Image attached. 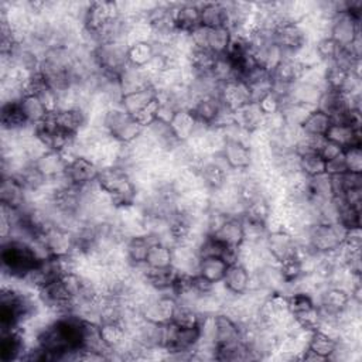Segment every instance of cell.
<instances>
[{"label": "cell", "mask_w": 362, "mask_h": 362, "mask_svg": "<svg viewBox=\"0 0 362 362\" xmlns=\"http://www.w3.org/2000/svg\"><path fill=\"white\" fill-rule=\"evenodd\" d=\"M0 259L3 273L16 280H23L42 260L33 243L14 238L3 240Z\"/></svg>", "instance_id": "1"}, {"label": "cell", "mask_w": 362, "mask_h": 362, "mask_svg": "<svg viewBox=\"0 0 362 362\" xmlns=\"http://www.w3.org/2000/svg\"><path fill=\"white\" fill-rule=\"evenodd\" d=\"M225 106L218 96H202L194 100L189 110L195 119L208 127H214L221 117Z\"/></svg>", "instance_id": "15"}, {"label": "cell", "mask_w": 362, "mask_h": 362, "mask_svg": "<svg viewBox=\"0 0 362 362\" xmlns=\"http://www.w3.org/2000/svg\"><path fill=\"white\" fill-rule=\"evenodd\" d=\"M199 320L201 314L194 307L177 301V307L174 310L171 322H174L178 327H197L199 325Z\"/></svg>", "instance_id": "43"}, {"label": "cell", "mask_w": 362, "mask_h": 362, "mask_svg": "<svg viewBox=\"0 0 362 362\" xmlns=\"http://www.w3.org/2000/svg\"><path fill=\"white\" fill-rule=\"evenodd\" d=\"M296 246H297V240L294 235H291L284 229L267 232L264 238V247L277 264L284 259H287L288 256L294 255Z\"/></svg>", "instance_id": "11"}, {"label": "cell", "mask_w": 362, "mask_h": 362, "mask_svg": "<svg viewBox=\"0 0 362 362\" xmlns=\"http://www.w3.org/2000/svg\"><path fill=\"white\" fill-rule=\"evenodd\" d=\"M232 119H233V124L236 127H239L247 133H253V132L262 129L264 115L262 113V110L259 109L256 102H250V103L239 107L238 110L232 112Z\"/></svg>", "instance_id": "24"}, {"label": "cell", "mask_w": 362, "mask_h": 362, "mask_svg": "<svg viewBox=\"0 0 362 362\" xmlns=\"http://www.w3.org/2000/svg\"><path fill=\"white\" fill-rule=\"evenodd\" d=\"M100 126L105 127L112 139L122 144L136 141L144 132V127L137 122V119L124 112L119 105L110 106L102 115Z\"/></svg>", "instance_id": "3"}, {"label": "cell", "mask_w": 362, "mask_h": 362, "mask_svg": "<svg viewBox=\"0 0 362 362\" xmlns=\"http://www.w3.org/2000/svg\"><path fill=\"white\" fill-rule=\"evenodd\" d=\"M221 156L229 170L245 171L253 164V150L250 144L235 137H226Z\"/></svg>", "instance_id": "9"}, {"label": "cell", "mask_w": 362, "mask_h": 362, "mask_svg": "<svg viewBox=\"0 0 362 362\" xmlns=\"http://www.w3.org/2000/svg\"><path fill=\"white\" fill-rule=\"evenodd\" d=\"M346 170L349 173L362 174V150L361 147H348L342 151Z\"/></svg>", "instance_id": "47"}, {"label": "cell", "mask_w": 362, "mask_h": 362, "mask_svg": "<svg viewBox=\"0 0 362 362\" xmlns=\"http://www.w3.org/2000/svg\"><path fill=\"white\" fill-rule=\"evenodd\" d=\"M232 40V33L228 27H216L208 30L206 48L215 55H223L228 51V47Z\"/></svg>", "instance_id": "41"}, {"label": "cell", "mask_w": 362, "mask_h": 362, "mask_svg": "<svg viewBox=\"0 0 362 362\" xmlns=\"http://www.w3.org/2000/svg\"><path fill=\"white\" fill-rule=\"evenodd\" d=\"M201 25L208 28L226 27L228 4L226 3H199Z\"/></svg>", "instance_id": "34"}, {"label": "cell", "mask_w": 362, "mask_h": 362, "mask_svg": "<svg viewBox=\"0 0 362 362\" xmlns=\"http://www.w3.org/2000/svg\"><path fill=\"white\" fill-rule=\"evenodd\" d=\"M170 126L177 140L181 143H185L189 139H192V136L195 134L199 126V122L195 119V116L189 109H181V110H177L173 120L170 122Z\"/></svg>", "instance_id": "29"}, {"label": "cell", "mask_w": 362, "mask_h": 362, "mask_svg": "<svg viewBox=\"0 0 362 362\" xmlns=\"http://www.w3.org/2000/svg\"><path fill=\"white\" fill-rule=\"evenodd\" d=\"M318 308L322 313L331 315H339L351 303V294L348 290L338 286H327L318 294Z\"/></svg>", "instance_id": "13"}, {"label": "cell", "mask_w": 362, "mask_h": 362, "mask_svg": "<svg viewBox=\"0 0 362 362\" xmlns=\"http://www.w3.org/2000/svg\"><path fill=\"white\" fill-rule=\"evenodd\" d=\"M216 239H219L222 243H225L229 247L238 249L243 242H245V235H243V226L240 216H229L222 226L212 233Z\"/></svg>", "instance_id": "32"}, {"label": "cell", "mask_w": 362, "mask_h": 362, "mask_svg": "<svg viewBox=\"0 0 362 362\" xmlns=\"http://www.w3.org/2000/svg\"><path fill=\"white\" fill-rule=\"evenodd\" d=\"M240 341V325L226 313L215 314V344L216 346L229 345Z\"/></svg>", "instance_id": "23"}, {"label": "cell", "mask_w": 362, "mask_h": 362, "mask_svg": "<svg viewBox=\"0 0 362 362\" xmlns=\"http://www.w3.org/2000/svg\"><path fill=\"white\" fill-rule=\"evenodd\" d=\"M119 89L122 92V96L134 90H140L144 88L153 86V79L150 75L144 71V68L127 65L119 75L117 78Z\"/></svg>", "instance_id": "19"}, {"label": "cell", "mask_w": 362, "mask_h": 362, "mask_svg": "<svg viewBox=\"0 0 362 362\" xmlns=\"http://www.w3.org/2000/svg\"><path fill=\"white\" fill-rule=\"evenodd\" d=\"M0 361H21L27 345L20 328L0 329Z\"/></svg>", "instance_id": "14"}, {"label": "cell", "mask_w": 362, "mask_h": 362, "mask_svg": "<svg viewBox=\"0 0 362 362\" xmlns=\"http://www.w3.org/2000/svg\"><path fill=\"white\" fill-rule=\"evenodd\" d=\"M54 117L61 130L74 136H78L88 123V113L82 107L59 109L54 112Z\"/></svg>", "instance_id": "22"}, {"label": "cell", "mask_w": 362, "mask_h": 362, "mask_svg": "<svg viewBox=\"0 0 362 362\" xmlns=\"http://www.w3.org/2000/svg\"><path fill=\"white\" fill-rule=\"evenodd\" d=\"M325 139L338 144L342 150L348 147H361V127L331 123L325 133Z\"/></svg>", "instance_id": "27"}, {"label": "cell", "mask_w": 362, "mask_h": 362, "mask_svg": "<svg viewBox=\"0 0 362 362\" xmlns=\"http://www.w3.org/2000/svg\"><path fill=\"white\" fill-rule=\"evenodd\" d=\"M346 165L344 161V156L339 154L328 161H325V174L328 175H341L344 173H346Z\"/></svg>", "instance_id": "48"}, {"label": "cell", "mask_w": 362, "mask_h": 362, "mask_svg": "<svg viewBox=\"0 0 362 362\" xmlns=\"http://www.w3.org/2000/svg\"><path fill=\"white\" fill-rule=\"evenodd\" d=\"M156 99H157V89L154 86H150V88H144V89L123 95L120 98L119 106L129 115L136 116Z\"/></svg>", "instance_id": "28"}, {"label": "cell", "mask_w": 362, "mask_h": 362, "mask_svg": "<svg viewBox=\"0 0 362 362\" xmlns=\"http://www.w3.org/2000/svg\"><path fill=\"white\" fill-rule=\"evenodd\" d=\"M287 305H288L290 314L296 315V314H300V313L314 308L317 304L314 301L313 294L303 291V290H297V291H291L287 296Z\"/></svg>", "instance_id": "44"}, {"label": "cell", "mask_w": 362, "mask_h": 362, "mask_svg": "<svg viewBox=\"0 0 362 362\" xmlns=\"http://www.w3.org/2000/svg\"><path fill=\"white\" fill-rule=\"evenodd\" d=\"M342 151H344V150H342L338 144H335V143H332V141H329V140L325 139V141H324L322 147L320 148V153H318V154H320L325 161H328V160H331V158H334V157L342 154Z\"/></svg>", "instance_id": "49"}, {"label": "cell", "mask_w": 362, "mask_h": 362, "mask_svg": "<svg viewBox=\"0 0 362 362\" xmlns=\"http://www.w3.org/2000/svg\"><path fill=\"white\" fill-rule=\"evenodd\" d=\"M314 49H315L318 59L322 64H331L334 61L339 47L329 35H324L317 40V42L314 44Z\"/></svg>", "instance_id": "45"}, {"label": "cell", "mask_w": 362, "mask_h": 362, "mask_svg": "<svg viewBox=\"0 0 362 362\" xmlns=\"http://www.w3.org/2000/svg\"><path fill=\"white\" fill-rule=\"evenodd\" d=\"M157 240L160 239L150 233H140L127 238V240L124 242V257L127 263L132 266L144 264L150 246Z\"/></svg>", "instance_id": "18"}, {"label": "cell", "mask_w": 362, "mask_h": 362, "mask_svg": "<svg viewBox=\"0 0 362 362\" xmlns=\"http://www.w3.org/2000/svg\"><path fill=\"white\" fill-rule=\"evenodd\" d=\"M173 21L178 31L191 33L201 25V11L198 3L175 4L173 8Z\"/></svg>", "instance_id": "20"}, {"label": "cell", "mask_w": 362, "mask_h": 362, "mask_svg": "<svg viewBox=\"0 0 362 362\" xmlns=\"http://www.w3.org/2000/svg\"><path fill=\"white\" fill-rule=\"evenodd\" d=\"M331 117L320 109H313L307 117L300 124L304 136H325L328 127L331 126Z\"/></svg>", "instance_id": "37"}, {"label": "cell", "mask_w": 362, "mask_h": 362, "mask_svg": "<svg viewBox=\"0 0 362 362\" xmlns=\"http://www.w3.org/2000/svg\"><path fill=\"white\" fill-rule=\"evenodd\" d=\"M18 105L30 126L38 124L49 115L44 102L37 95H33V93H24L18 99Z\"/></svg>", "instance_id": "33"}, {"label": "cell", "mask_w": 362, "mask_h": 362, "mask_svg": "<svg viewBox=\"0 0 362 362\" xmlns=\"http://www.w3.org/2000/svg\"><path fill=\"white\" fill-rule=\"evenodd\" d=\"M348 205L356 208L361 211V204H362V188H352L346 189L344 195L341 197Z\"/></svg>", "instance_id": "50"}, {"label": "cell", "mask_w": 362, "mask_h": 362, "mask_svg": "<svg viewBox=\"0 0 362 362\" xmlns=\"http://www.w3.org/2000/svg\"><path fill=\"white\" fill-rule=\"evenodd\" d=\"M33 165L47 181H49L65 174L68 161L59 151L47 150L33 161Z\"/></svg>", "instance_id": "17"}, {"label": "cell", "mask_w": 362, "mask_h": 362, "mask_svg": "<svg viewBox=\"0 0 362 362\" xmlns=\"http://www.w3.org/2000/svg\"><path fill=\"white\" fill-rule=\"evenodd\" d=\"M120 17L115 1H90L82 17V27L93 38L112 20Z\"/></svg>", "instance_id": "6"}, {"label": "cell", "mask_w": 362, "mask_h": 362, "mask_svg": "<svg viewBox=\"0 0 362 362\" xmlns=\"http://www.w3.org/2000/svg\"><path fill=\"white\" fill-rule=\"evenodd\" d=\"M317 109L322 110L327 113L331 120L349 109L348 105V96L342 93L341 90H332V89H325L320 98V102L317 105Z\"/></svg>", "instance_id": "35"}, {"label": "cell", "mask_w": 362, "mask_h": 362, "mask_svg": "<svg viewBox=\"0 0 362 362\" xmlns=\"http://www.w3.org/2000/svg\"><path fill=\"white\" fill-rule=\"evenodd\" d=\"M305 71H307V68L296 57H286L272 71V78H273L274 83L291 86L303 78Z\"/></svg>", "instance_id": "21"}, {"label": "cell", "mask_w": 362, "mask_h": 362, "mask_svg": "<svg viewBox=\"0 0 362 362\" xmlns=\"http://www.w3.org/2000/svg\"><path fill=\"white\" fill-rule=\"evenodd\" d=\"M219 100L230 112L253 102L250 89L242 79H233L222 83L219 88Z\"/></svg>", "instance_id": "12"}, {"label": "cell", "mask_w": 362, "mask_h": 362, "mask_svg": "<svg viewBox=\"0 0 362 362\" xmlns=\"http://www.w3.org/2000/svg\"><path fill=\"white\" fill-rule=\"evenodd\" d=\"M361 34V20L354 17L346 10L335 13L329 20L328 35L341 48H348Z\"/></svg>", "instance_id": "7"}, {"label": "cell", "mask_w": 362, "mask_h": 362, "mask_svg": "<svg viewBox=\"0 0 362 362\" xmlns=\"http://www.w3.org/2000/svg\"><path fill=\"white\" fill-rule=\"evenodd\" d=\"M0 202L1 205L23 209L28 204V192L23 184L13 175L1 177L0 184Z\"/></svg>", "instance_id": "16"}, {"label": "cell", "mask_w": 362, "mask_h": 362, "mask_svg": "<svg viewBox=\"0 0 362 362\" xmlns=\"http://www.w3.org/2000/svg\"><path fill=\"white\" fill-rule=\"evenodd\" d=\"M305 233L307 246L314 253L327 255L337 250L345 242L348 229L339 222H318L305 228Z\"/></svg>", "instance_id": "4"}, {"label": "cell", "mask_w": 362, "mask_h": 362, "mask_svg": "<svg viewBox=\"0 0 362 362\" xmlns=\"http://www.w3.org/2000/svg\"><path fill=\"white\" fill-rule=\"evenodd\" d=\"M324 90L325 89L321 88L320 85H315L307 81H298L294 85H291L287 100L315 109Z\"/></svg>", "instance_id": "25"}, {"label": "cell", "mask_w": 362, "mask_h": 362, "mask_svg": "<svg viewBox=\"0 0 362 362\" xmlns=\"http://www.w3.org/2000/svg\"><path fill=\"white\" fill-rule=\"evenodd\" d=\"M30 124L27 123L18 100L4 102L1 106V127L4 132L10 133H20L27 129ZM33 127V126H31Z\"/></svg>", "instance_id": "31"}, {"label": "cell", "mask_w": 362, "mask_h": 362, "mask_svg": "<svg viewBox=\"0 0 362 362\" xmlns=\"http://www.w3.org/2000/svg\"><path fill=\"white\" fill-rule=\"evenodd\" d=\"M298 170L307 178H314L325 174V160L318 153H307L297 156Z\"/></svg>", "instance_id": "42"}, {"label": "cell", "mask_w": 362, "mask_h": 362, "mask_svg": "<svg viewBox=\"0 0 362 362\" xmlns=\"http://www.w3.org/2000/svg\"><path fill=\"white\" fill-rule=\"evenodd\" d=\"M102 341L110 351L122 348L129 339V331L123 321H105L99 324Z\"/></svg>", "instance_id": "30"}, {"label": "cell", "mask_w": 362, "mask_h": 362, "mask_svg": "<svg viewBox=\"0 0 362 362\" xmlns=\"http://www.w3.org/2000/svg\"><path fill=\"white\" fill-rule=\"evenodd\" d=\"M177 307V298L173 294L158 293L151 296L139 310L141 318L154 324H167L171 322L174 310Z\"/></svg>", "instance_id": "8"}, {"label": "cell", "mask_w": 362, "mask_h": 362, "mask_svg": "<svg viewBox=\"0 0 362 362\" xmlns=\"http://www.w3.org/2000/svg\"><path fill=\"white\" fill-rule=\"evenodd\" d=\"M338 339L329 337L328 334L320 331V329H314L310 334L308 342H307V349H310L311 352H314L315 355H318L320 358L329 359L331 355L334 354L335 348H337Z\"/></svg>", "instance_id": "38"}, {"label": "cell", "mask_w": 362, "mask_h": 362, "mask_svg": "<svg viewBox=\"0 0 362 362\" xmlns=\"http://www.w3.org/2000/svg\"><path fill=\"white\" fill-rule=\"evenodd\" d=\"M228 266L229 264L222 257H202L199 259L197 273L205 277L212 284H218L223 280Z\"/></svg>", "instance_id": "39"}, {"label": "cell", "mask_w": 362, "mask_h": 362, "mask_svg": "<svg viewBox=\"0 0 362 362\" xmlns=\"http://www.w3.org/2000/svg\"><path fill=\"white\" fill-rule=\"evenodd\" d=\"M98 173H99V165L93 160L85 156H78L68 163L65 170V177L71 185L85 187L96 181Z\"/></svg>", "instance_id": "10"}, {"label": "cell", "mask_w": 362, "mask_h": 362, "mask_svg": "<svg viewBox=\"0 0 362 362\" xmlns=\"http://www.w3.org/2000/svg\"><path fill=\"white\" fill-rule=\"evenodd\" d=\"M174 260V249L171 245L157 240L154 242L146 256L144 264L148 269H164L173 266Z\"/></svg>", "instance_id": "36"}, {"label": "cell", "mask_w": 362, "mask_h": 362, "mask_svg": "<svg viewBox=\"0 0 362 362\" xmlns=\"http://www.w3.org/2000/svg\"><path fill=\"white\" fill-rule=\"evenodd\" d=\"M37 242L42 246L47 256L62 257L74 253L75 250L74 232L55 223L48 225Z\"/></svg>", "instance_id": "5"}, {"label": "cell", "mask_w": 362, "mask_h": 362, "mask_svg": "<svg viewBox=\"0 0 362 362\" xmlns=\"http://www.w3.org/2000/svg\"><path fill=\"white\" fill-rule=\"evenodd\" d=\"M154 55H156V47L151 41L134 42V44H130L127 48V59H129V64L133 66H139V68L146 66Z\"/></svg>", "instance_id": "40"}, {"label": "cell", "mask_w": 362, "mask_h": 362, "mask_svg": "<svg viewBox=\"0 0 362 362\" xmlns=\"http://www.w3.org/2000/svg\"><path fill=\"white\" fill-rule=\"evenodd\" d=\"M127 48L129 45L124 41L96 44L90 55L95 66L98 68V72L106 78L117 79L120 72L129 65Z\"/></svg>", "instance_id": "2"}, {"label": "cell", "mask_w": 362, "mask_h": 362, "mask_svg": "<svg viewBox=\"0 0 362 362\" xmlns=\"http://www.w3.org/2000/svg\"><path fill=\"white\" fill-rule=\"evenodd\" d=\"M256 103H257L259 109L262 110V113L264 116H269V115H273V113H277L281 110L283 99L279 95H276L273 90H270L269 93L263 95Z\"/></svg>", "instance_id": "46"}, {"label": "cell", "mask_w": 362, "mask_h": 362, "mask_svg": "<svg viewBox=\"0 0 362 362\" xmlns=\"http://www.w3.org/2000/svg\"><path fill=\"white\" fill-rule=\"evenodd\" d=\"M221 283L232 296H242L249 291L250 272L239 263L229 264Z\"/></svg>", "instance_id": "26"}]
</instances>
